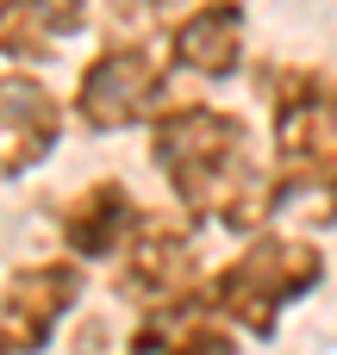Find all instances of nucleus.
Returning a JSON list of instances; mask_svg holds the SVG:
<instances>
[{"label": "nucleus", "instance_id": "12", "mask_svg": "<svg viewBox=\"0 0 337 355\" xmlns=\"http://www.w3.org/2000/svg\"><path fill=\"white\" fill-rule=\"evenodd\" d=\"M188 0H106V31L119 37H163Z\"/></svg>", "mask_w": 337, "mask_h": 355}, {"label": "nucleus", "instance_id": "4", "mask_svg": "<svg viewBox=\"0 0 337 355\" xmlns=\"http://www.w3.org/2000/svg\"><path fill=\"white\" fill-rule=\"evenodd\" d=\"M169 100H175V69H169L163 37L106 31L100 50H88L75 69L69 125H81L88 137H125V131H144Z\"/></svg>", "mask_w": 337, "mask_h": 355}, {"label": "nucleus", "instance_id": "11", "mask_svg": "<svg viewBox=\"0 0 337 355\" xmlns=\"http://www.w3.org/2000/svg\"><path fill=\"white\" fill-rule=\"evenodd\" d=\"M238 331L213 312V300L194 287V293H181V300H169V306H150V312H138V324H131V337H125V349L119 355H238Z\"/></svg>", "mask_w": 337, "mask_h": 355}, {"label": "nucleus", "instance_id": "3", "mask_svg": "<svg viewBox=\"0 0 337 355\" xmlns=\"http://www.w3.org/2000/svg\"><path fill=\"white\" fill-rule=\"evenodd\" d=\"M325 275H331V256L319 250V237L263 225V231H250V237L200 281V293L213 300V312H219L238 337H256V343H263V337L281 331V318H288L300 300H313V293L325 287Z\"/></svg>", "mask_w": 337, "mask_h": 355}, {"label": "nucleus", "instance_id": "8", "mask_svg": "<svg viewBox=\"0 0 337 355\" xmlns=\"http://www.w3.org/2000/svg\"><path fill=\"white\" fill-rule=\"evenodd\" d=\"M169 69L200 81V87H225L250 69V6L244 0H188L175 12V25L163 31Z\"/></svg>", "mask_w": 337, "mask_h": 355}, {"label": "nucleus", "instance_id": "7", "mask_svg": "<svg viewBox=\"0 0 337 355\" xmlns=\"http://www.w3.org/2000/svg\"><path fill=\"white\" fill-rule=\"evenodd\" d=\"M69 137V94L44 81V69L0 62V181H31L56 162Z\"/></svg>", "mask_w": 337, "mask_h": 355}, {"label": "nucleus", "instance_id": "10", "mask_svg": "<svg viewBox=\"0 0 337 355\" xmlns=\"http://www.w3.org/2000/svg\"><path fill=\"white\" fill-rule=\"evenodd\" d=\"M94 31V0H0V62L50 69Z\"/></svg>", "mask_w": 337, "mask_h": 355}, {"label": "nucleus", "instance_id": "2", "mask_svg": "<svg viewBox=\"0 0 337 355\" xmlns=\"http://www.w3.org/2000/svg\"><path fill=\"white\" fill-rule=\"evenodd\" d=\"M256 94L269 112V162H275V212H300L306 225L337 218V75L313 62H263Z\"/></svg>", "mask_w": 337, "mask_h": 355}, {"label": "nucleus", "instance_id": "1", "mask_svg": "<svg viewBox=\"0 0 337 355\" xmlns=\"http://www.w3.org/2000/svg\"><path fill=\"white\" fill-rule=\"evenodd\" d=\"M144 150L175 212H188L200 231L250 237L275 218V162L238 106L175 94L144 125Z\"/></svg>", "mask_w": 337, "mask_h": 355}, {"label": "nucleus", "instance_id": "6", "mask_svg": "<svg viewBox=\"0 0 337 355\" xmlns=\"http://www.w3.org/2000/svg\"><path fill=\"white\" fill-rule=\"evenodd\" d=\"M88 300V268L75 256H31L0 281V355H44L50 337Z\"/></svg>", "mask_w": 337, "mask_h": 355}, {"label": "nucleus", "instance_id": "5", "mask_svg": "<svg viewBox=\"0 0 337 355\" xmlns=\"http://www.w3.org/2000/svg\"><path fill=\"white\" fill-rule=\"evenodd\" d=\"M106 275H113V293L131 312H150V306H169L181 293H194L206 281V268H200V225L188 212H175V206L144 212L138 237L119 250V262Z\"/></svg>", "mask_w": 337, "mask_h": 355}, {"label": "nucleus", "instance_id": "9", "mask_svg": "<svg viewBox=\"0 0 337 355\" xmlns=\"http://www.w3.org/2000/svg\"><path fill=\"white\" fill-rule=\"evenodd\" d=\"M144 212H150V206L131 193L125 175H100V181L75 187V193L56 206V250L75 256L81 268H113L119 250L138 237Z\"/></svg>", "mask_w": 337, "mask_h": 355}]
</instances>
